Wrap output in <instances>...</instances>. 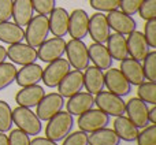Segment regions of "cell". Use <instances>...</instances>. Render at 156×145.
Masks as SVG:
<instances>
[{
	"label": "cell",
	"mask_w": 156,
	"mask_h": 145,
	"mask_svg": "<svg viewBox=\"0 0 156 145\" xmlns=\"http://www.w3.org/2000/svg\"><path fill=\"white\" fill-rule=\"evenodd\" d=\"M74 126V118L71 114H69L67 111H60L55 116H52L48 121L45 127V136L47 138L55 141H62L66 136H69L73 130Z\"/></svg>",
	"instance_id": "cell-1"
},
{
	"label": "cell",
	"mask_w": 156,
	"mask_h": 145,
	"mask_svg": "<svg viewBox=\"0 0 156 145\" xmlns=\"http://www.w3.org/2000/svg\"><path fill=\"white\" fill-rule=\"evenodd\" d=\"M25 32V40L26 44L33 48H38L44 41L47 40L49 33V22L47 15H36L30 19V22L26 25Z\"/></svg>",
	"instance_id": "cell-2"
},
{
	"label": "cell",
	"mask_w": 156,
	"mask_h": 145,
	"mask_svg": "<svg viewBox=\"0 0 156 145\" xmlns=\"http://www.w3.org/2000/svg\"><path fill=\"white\" fill-rule=\"evenodd\" d=\"M12 122L18 126V129L25 132L27 136H38L43 130V123L40 118L33 111H30V108L21 107V105L14 108Z\"/></svg>",
	"instance_id": "cell-3"
},
{
	"label": "cell",
	"mask_w": 156,
	"mask_h": 145,
	"mask_svg": "<svg viewBox=\"0 0 156 145\" xmlns=\"http://www.w3.org/2000/svg\"><path fill=\"white\" fill-rule=\"evenodd\" d=\"M66 55H67V62L70 63L74 70H85L89 66V54L88 47L85 45L82 40H70L66 43Z\"/></svg>",
	"instance_id": "cell-4"
},
{
	"label": "cell",
	"mask_w": 156,
	"mask_h": 145,
	"mask_svg": "<svg viewBox=\"0 0 156 145\" xmlns=\"http://www.w3.org/2000/svg\"><path fill=\"white\" fill-rule=\"evenodd\" d=\"M94 104L99 110L105 112L108 116H121L125 114L126 103L121 96L111 93V92H99L94 97Z\"/></svg>",
	"instance_id": "cell-5"
},
{
	"label": "cell",
	"mask_w": 156,
	"mask_h": 145,
	"mask_svg": "<svg viewBox=\"0 0 156 145\" xmlns=\"http://www.w3.org/2000/svg\"><path fill=\"white\" fill-rule=\"evenodd\" d=\"M77 123L80 130L85 133H93L96 130L103 129V127H107V125L110 123V116L99 108L97 110L92 108V110L78 115Z\"/></svg>",
	"instance_id": "cell-6"
},
{
	"label": "cell",
	"mask_w": 156,
	"mask_h": 145,
	"mask_svg": "<svg viewBox=\"0 0 156 145\" xmlns=\"http://www.w3.org/2000/svg\"><path fill=\"white\" fill-rule=\"evenodd\" d=\"M71 66L67 62V59H59L54 60V62L48 63L45 69H43V77L41 81L45 83V86L48 88H56L59 85V82L67 75V72L70 71Z\"/></svg>",
	"instance_id": "cell-7"
},
{
	"label": "cell",
	"mask_w": 156,
	"mask_h": 145,
	"mask_svg": "<svg viewBox=\"0 0 156 145\" xmlns=\"http://www.w3.org/2000/svg\"><path fill=\"white\" fill-rule=\"evenodd\" d=\"M36 107H37L36 115L40 118V121H49L65 107V97L60 96L59 93L44 94V97Z\"/></svg>",
	"instance_id": "cell-8"
},
{
	"label": "cell",
	"mask_w": 156,
	"mask_h": 145,
	"mask_svg": "<svg viewBox=\"0 0 156 145\" xmlns=\"http://www.w3.org/2000/svg\"><path fill=\"white\" fill-rule=\"evenodd\" d=\"M104 86L108 88V92L116 94V96L125 97L130 94L132 92V85L125 78V75L121 72L119 69L110 67L107 69L104 74Z\"/></svg>",
	"instance_id": "cell-9"
},
{
	"label": "cell",
	"mask_w": 156,
	"mask_h": 145,
	"mask_svg": "<svg viewBox=\"0 0 156 145\" xmlns=\"http://www.w3.org/2000/svg\"><path fill=\"white\" fill-rule=\"evenodd\" d=\"M148 105L145 101H143L138 97H133L126 103V108H125V114H127V118L132 121L137 129H144L149 125L148 119Z\"/></svg>",
	"instance_id": "cell-10"
},
{
	"label": "cell",
	"mask_w": 156,
	"mask_h": 145,
	"mask_svg": "<svg viewBox=\"0 0 156 145\" xmlns=\"http://www.w3.org/2000/svg\"><path fill=\"white\" fill-rule=\"evenodd\" d=\"M66 49V41L63 37H52L45 40L37 49V59L44 63H51L63 56Z\"/></svg>",
	"instance_id": "cell-11"
},
{
	"label": "cell",
	"mask_w": 156,
	"mask_h": 145,
	"mask_svg": "<svg viewBox=\"0 0 156 145\" xmlns=\"http://www.w3.org/2000/svg\"><path fill=\"white\" fill-rule=\"evenodd\" d=\"M7 58L14 65H30L37 60V49L23 43L11 44L7 49Z\"/></svg>",
	"instance_id": "cell-12"
},
{
	"label": "cell",
	"mask_w": 156,
	"mask_h": 145,
	"mask_svg": "<svg viewBox=\"0 0 156 145\" xmlns=\"http://www.w3.org/2000/svg\"><path fill=\"white\" fill-rule=\"evenodd\" d=\"M105 18H107L110 29L115 30V33H119V34H130L137 27V23L132 18V15H127L119 10L110 11Z\"/></svg>",
	"instance_id": "cell-13"
},
{
	"label": "cell",
	"mask_w": 156,
	"mask_h": 145,
	"mask_svg": "<svg viewBox=\"0 0 156 145\" xmlns=\"http://www.w3.org/2000/svg\"><path fill=\"white\" fill-rule=\"evenodd\" d=\"M83 88V72L81 70H70L58 85V93L63 97H71Z\"/></svg>",
	"instance_id": "cell-14"
},
{
	"label": "cell",
	"mask_w": 156,
	"mask_h": 145,
	"mask_svg": "<svg viewBox=\"0 0 156 145\" xmlns=\"http://www.w3.org/2000/svg\"><path fill=\"white\" fill-rule=\"evenodd\" d=\"M89 15L85 10L77 8L69 15V34L76 40H82L88 34Z\"/></svg>",
	"instance_id": "cell-15"
},
{
	"label": "cell",
	"mask_w": 156,
	"mask_h": 145,
	"mask_svg": "<svg viewBox=\"0 0 156 145\" xmlns=\"http://www.w3.org/2000/svg\"><path fill=\"white\" fill-rule=\"evenodd\" d=\"M88 33L90 34V38L94 43L104 44L107 41L110 33V26L105 15H103L101 12H96L89 18L88 23Z\"/></svg>",
	"instance_id": "cell-16"
},
{
	"label": "cell",
	"mask_w": 156,
	"mask_h": 145,
	"mask_svg": "<svg viewBox=\"0 0 156 145\" xmlns=\"http://www.w3.org/2000/svg\"><path fill=\"white\" fill-rule=\"evenodd\" d=\"M127 36H129V37L126 38L127 54H129L133 59L138 60V62L144 60L149 52V45H148V43H147L145 37H144V33L134 30V32H132Z\"/></svg>",
	"instance_id": "cell-17"
},
{
	"label": "cell",
	"mask_w": 156,
	"mask_h": 145,
	"mask_svg": "<svg viewBox=\"0 0 156 145\" xmlns=\"http://www.w3.org/2000/svg\"><path fill=\"white\" fill-rule=\"evenodd\" d=\"M119 70L125 75L130 85H140V83L145 82V75H144L143 65L141 62L133 59V58H126V59L121 60V66Z\"/></svg>",
	"instance_id": "cell-18"
},
{
	"label": "cell",
	"mask_w": 156,
	"mask_h": 145,
	"mask_svg": "<svg viewBox=\"0 0 156 145\" xmlns=\"http://www.w3.org/2000/svg\"><path fill=\"white\" fill-rule=\"evenodd\" d=\"M65 105L67 108L69 114H71V115H81V114L93 108L94 97L89 92H78L77 94L69 97V101Z\"/></svg>",
	"instance_id": "cell-19"
},
{
	"label": "cell",
	"mask_w": 156,
	"mask_h": 145,
	"mask_svg": "<svg viewBox=\"0 0 156 145\" xmlns=\"http://www.w3.org/2000/svg\"><path fill=\"white\" fill-rule=\"evenodd\" d=\"M45 92L44 88L40 86L38 83L32 86H25L21 90L16 93L15 96V101L18 103V105L21 107H26V108H32L40 103V100L44 97Z\"/></svg>",
	"instance_id": "cell-20"
},
{
	"label": "cell",
	"mask_w": 156,
	"mask_h": 145,
	"mask_svg": "<svg viewBox=\"0 0 156 145\" xmlns=\"http://www.w3.org/2000/svg\"><path fill=\"white\" fill-rule=\"evenodd\" d=\"M49 32L55 37H65L69 32V12L62 7L54 8L49 12Z\"/></svg>",
	"instance_id": "cell-21"
},
{
	"label": "cell",
	"mask_w": 156,
	"mask_h": 145,
	"mask_svg": "<svg viewBox=\"0 0 156 145\" xmlns=\"http://www.w3.org/2000/svg\"><path fill=\"white\" fill-rule=\"evenodd\" d=\"M41 77H43V67L37 63H30V65H25L16 71L15 82L19 86L25 88V86H32L38 83L41 81Z\"/></svg>",
	"instance_id": "cell-22"
},
{
	"label": "cell",
	"mask_w": 156,
	"mask_h": 145,
	"mask_svg": "<svg viewBox=\"0 0 156 145\" xmlns=\"http://www.w3.org/2000/svg\"><path fill=\"white\" fill-rule=\"evenodd\" d=\"M85 70L83 86H85L86 92H89L90 94H97L104 89V72L96 66H90V67L88 66Z\"/></svg>",
	"instance_id": "cell-23"
},
{
	"label": "cell",
	"mask_w": 156,
	"mask_h": 145,
	"mask_svg": "<svg viewBox=\"0 0 156 145\" xmlns=\"http://www.w3.org/2000/svg\"><path fill=\"white\" fill-rule=\"evenodd\" d=\"M33 5L32 0H12V16L14 23L23 27L33 18Z\"/></svg>",
	"instance_id": "cell-24"
},
{
	"label": "cell",
	"mask_w": 156,
	"mask_h": 145,
	"mask_svg": "<svg viewBox=\"0 0 156 145\" xmlns=\"http://www.w3.org/2000/svg\"><path fill=\"white\" fill-rule=\"evenodd\" d=\"M89 60L94 63L96 67L100 70H107L112 66V58H111L110 52H108L107 47H104L100 43H93L88 48Z\"/></svg>",
	"instance_id": "cell-25"
},
{
	"label": "cell",
	"mask_w": 156,
	"mask_h": 145,
	"mask_svg": "<svg viewBox=\"0 0 156 145\" xmlns=\"http://www.w3.org/2000/svg\"><path fill=\"white\" fill-rule=\"evenodd\" d=\"M114 132L116 133L121 140L127 141V143H133L137 140L138 136V129L132 123L129 118H125L123 115L115 116L114 121Z\"/></svg>",
	"instance_id": "cell-26"
},
{
	"label": "cell",
	"mask_w": 156,
	"mask_h": 145,
	"mask_svg": "<svg viewBox=\"0 0 156 145\" xmlns=\"http://www.w3.org/2000/svg\"><path fill=\"white\" fill-rule=\"evenodd\" d=\"M107 49L112 60H123L127 58V43L126 37L119 33H112L107 38Z\"/></svg>",
	"instance_id": "cell-27"
},
{
	"label": "cell",
	"mask_w": 156,
	"mask_h": 145,
	"mask_svg": "<svg viewBox=\"0 0 156 145\" xmlns=\"http://www.w3.org/2000/svg\"><path fill=\"white\" fill-rule=\"evenodd\" d=\"M25 38L23 27L18 26L16 23H12L10 21L0 22V41L5 44H16L22 43Z\"/></svg>",
	"instance_id": "cell-28"
},
{
	"label": "cell",
	"mask_w": 156,
	"mask_h": 145,
	"mask_svg": "<svg viewBox=\"0 0 156 145\" xmlns=\"http://www.w3.org/2000/svg\"><path fill=\"white\" fill-rule=\"evenodd\" d=\"M88 144L89 145H119L121 138L116 136V133L112 129L103 127L100 130L90 133L88 136Z\"/></svg>",
	"instance_id": "cell-29"
},
{
	"label": "cell",
	"mask_w": 156,
	"mask_h": 145,
	"mask_svg": "<svg viewBox=\"0 0 156 145\" xmlns=\"http://www.w3.org/2000/svg\"><path fill=\"white\" fill-rule=\"evenodd\" d=\"M16 71H18V69L15 67L14 63L3 62L0 65V90L5 89L15 81Z\"/></svg>",
	"instance_id": "cell-30"
},
{
	"label": "cell",
	"mask_w": 156,
	"mask_h": 145,
	"mask_svg": "<svg viewBox=\"0 0 156 145\" xmlns=\"http://www.w3.org/2000/svg\"><path fill=\"white\" fill-rule=\"evenodd\" d=\"M138 99H141L143 101L149 103L151 105L156 104V83L155 82H143L138 85Z\"/></svg>",
	"instance_id": "cell-31"
},
{
	"label": "cell",
	"mask_w": 156,
	"mask_h": 145,
	"mask_svg": "<svg viewBox=\"0 0 156 145\" xmlns=\"http://www.w3.org/2000/svg\"><path fill=\"white\" fill-rule=\"evenodd\" d=\"M12 123V110H11L10 104L0 100V132H10Z\"/></svg>",
	"instance_id": "cell-32"
},
{
	"label": "cell",
	"mask_w": 156,
	"mask_h": 145,
	"mask_svg": "<svg viewBox=\"0 0 156 145\" xmlns=\"http://www.w3.org/2000/svg\"><path fill=\"white\" fill-rule=\"evenodd\" d=\"M143 70L147 80L151 81V82H155L156 81V51L148 52V55L144 59Z\"/></svg>",
	"instance_id": "cell-33"
},
{
	"label": "cell",
	"mask_w": 156,
	"mask_h": 145,
	"mask_svg": "<svg viewBox=\"0 0 156 145\" xmlns=\"http://www.w3.org/2000/svg\"><path fill=\"white\" fill-rule=\"evenodd\" d=\"M138 145H156V126L155 123L144 127L143 132H138L137 136Z\"/></svg>",
	"instance_id": "cell-34"
},
{
	"label": "cell",
	"mask_w": 156,
	"mask_h": 145,
	"mask_svg": "<svg viewBox=\"0 0 156 145\" xmlns=\"http://www.w3.org/2000/svg\"><path fill=\"white\" fill-rule=\"evenodd\" d=\"M137 12L145 21L156 19V0H144Z\"/></svg>",
	"instance_id": "cell-35"
},
{
	"label": "cell",
	"mask_w": 156,
	"mask_h": 145,
	"mask_svg": "<svg viewBox=\"0 0 156 145\" xmlns=\"http://www.w3.org/2000/svg\"><path fill=\"white\" fill-rule=\"evenodd\" d=\"M121 0H90V7L100 12H110V11L118 10Z\"/></svg>",
	"instance_id": "cell-36"
},
{
	"label": "cell",
	"mask_w": 156,
	"mask_h": 145,
	"mask_svg": "<svg viewBox=\"0 0 156 145\" xmlns=\"http://www.w3.org/2000/svg\"><path fill=\"white\" fill-rule=\"evenodd\" d=\"M62 145H89L88 144V133L78 130V132L70 133L63 138Z\"/></svg>",
	"instance_id": "cell-37"
},
{
	"label": "cell",
	"mask_w": 156,
	"mask_h": 145,
	"mask_svg": "<svg viewBox=\"0 0 156 145\" xmlns=\"http://www.w3.org/2000/svg\"><path fill=\"white\" fill-rule=\"evenodd\" d=\"M56 0H32L33 10L40 15H48L55 8Z\"/></svg>",
	"instance_id": "cell-38"
},
{
	"label": "cell",
	"mask_w": 156,
	"mask_h": 145,
	"mask_svg": "<svg viewBox=\"0 0 156 145\" xmlns=\"http://www.w3.org/2000/svg\"><path fill=\"white\" fill-rule=\"evenodd\" d=\"M8 145H30V138L21 129L11 130L8 136Z\"/></svg>",
	"instance_id": "cell-39"
},
{
	"label": "cell",
	"mask_w": 156,
	"mask_h": 145,
	"mask_svg": "<svg viewBox=\"0 0 156 145\" xmlns=\"http://www.w3.org/2000/svg\"><path fill=\"white\" fill-rule=\"evenodd\" d=\"M145 37L149 48H156V19L147 21L145 23Z\"/></svg>",
	"instance_id": "cell-40"
},
{
	"label": "cell",
	"mask_w": 156,
	"mask_h": 145,
	"mask_svg": "<svg viewBox=\"0 0 156 145\" xmlns=\"http://www.w3.org/2000/svg\"><path fill=\"white\" fill-rule=\"evenodd\" d=\"M144 0H121L119 3V8L122 10V12L127 14V15H134L138 11L140 5L143 4Z\"/></svg>",
	"instance_id": "cell-41"
},
{
	"label": "cell",
	"mask_w": 156,
	"mask_h": 145,
	"mask_svg": "<svg viewBox=\"0 0 156 145\" xmlns=\"http://www.w3.org/2000/svg\"><path fill=\"white\" fill-rule=\"evenodd\" d=\"M12 16V0H0V22L10 21Z\"/></svg>",
	"instance_id": "cell-42"
},
{
	"label": "cell",
	"mask_w": 156,
	"mask_h": 145,
	"mask_svg": "<svg viewBox=\"0 0 156 145\" xmlns=\"http://www.w3.org/2000/svg\"><path fill=\"white\" fill-rule=\"evenodd\" d=\"M30 145H58V143L49 140L47 137H36L30 140Z\"/></svg>",
	"instance_id": "cell-43"
},
{
	"label": "cell",
	"mask_w": 156,
	"mask_h": 145,
	"mask_svg": "<svg viewBox=\"0 0 156 145\" xmlns=\"http://www.w3.org/2000/svg\"><path fill=\"white\" fill-rule=\"evenodd\" d=\"M148 119H149V123H156V107L155 105H152V108H149Z\"/></svg>",
	"instance_id": "cell-44"
},
{
	"label": "cell",
	"mask_w": 156,
	"mask_h": 145,
	"mask_svg": "<svg viewBox=\"0 0 156 145\" xmlns=\"http://www.w3.org/2000/svg\"><path fill=\"white\" fill-rule=\"evenodd\" d=\"M5 59H7V49L3 45H0V65H2Z\"/></svg>",
	"instance_id": "cell-45"
},
{
	"label": "cell",
	"mask_w": 156,
	"mask_h": 145,
	"mask_svg": "<svg viewBox=\"0 0 156 145\" xmlns=\"http://www.w3.org/2000/svg\"><path fill=\"white\" fill-rule=\"evenodd\" d=\"M0 145H8V138L4 133L0 132Z\"/></svg>",
	"instance_id": "cell-46"
}]
</instances>
